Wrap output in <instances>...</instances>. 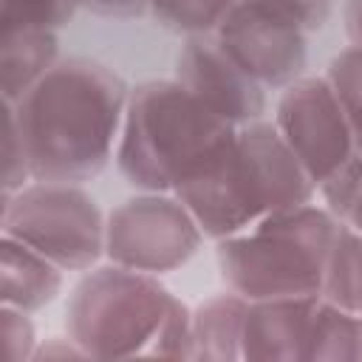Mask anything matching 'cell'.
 <instances>
[{
    "label": "cell",
    "mask_w": 362,
    "mask_h": 362,
    "mask_svg": "<svg viewBox=\"0 0 362 362\" xmlns=\"http://www.w3.org/2000/svg\"><path fill=\"white\" fill-rule=\"evenodd\" d=\"M130 90L90 59H62L6 113L17 124L34 181H88L105 170Z\"/></svg>",
    "instance_id": "6da1fadb"
},
{
    "label": "cell",
    "mask_w": 362,
    "mask_h": 362,
    "mask_svg": "<svg viewBox=\"0 0 362 362\" xmlns=\"http://www.w3.org/2000/svg\"><path fill=\"white\" fill-rule=\"evenodd\" d=\"M65 331L90 359H192V314L156 274L102 266L88 272L65 305Z\"/></svg>",
    "instance_id": "7a4b0ae2"
},
{
    "label": "cell",
    "mask_w": 362,
    "mask_h": 362,
    "mask_svg": "<svg viewBox=\"0 0 362 362\" xmlns=\"http://www.w3.org/2000/svg\"><path fill=\"white\" fill-rule=\"evenodd\" d=\"M314 189L277 127L257 119L240 124L218 156L187 178L175 195L189 206L204 235L221 240L266 215L308 204Z\"/></svg>",
    "instance_id": "3957f363"
},
{
    "label": "cell",
    "mask_w": 362,
    "mask_h": 362,
    "mask_svg": "<svg viewBox=\"0 0 362 362\" xmlns=\"http://www.w3.org/2000/svg\"><path fill=\"white\" fill-rule=\"evenodd\" d=\"M235 130L178 79L141 82L127 96L119 170L144 192H175L218 156Z\"/></svg>",
    "instance_id": "277c9868"
},
{
    "label": "cell",
    "mask_w": 362,
    "mask_h": 362,
    "mask_svg": "<svg viewBox=\"0 0 362 362\" xmlns=\"http://www.w3.org/2000/svg\"><path fill=\"white\" fill-rule=\"evenodd\" d=\"M339 221L328 206L300 204L218 240V269L229 291L246 300L311 297L322 288L325 260Z\"/></svg>",
    "instance_id": "5b68a950"
},
{
    "label": "cell",
    "mask_w": 362,
    "mask_h": 362,
    "mask_svg": "<svg viewBox=\"0 0 362 362\" xmlns=\"http://www.w3.org/2000/svg\"><path fill=\"white\" fill-rule=\"evenodd\" d=\"M0 226L62 272H88L105 255V218L74 181H34L3 195Z\"/></svg>",
    "instance_id": "8992f818"
},
{
    "label": "cell",
    "mask_w": 362,
    "mask_h": 362,
    "mask_svg": "<svg viewBox=\"0 0 362 362\" xmlns=\"http://www.w3.org/2000/svg\"><path fill=\"white\" fill-rule=\"evenodd\" d=\"M201 238V223L175 192L127 198L105 221L107 260L156 277L184 266L198 252Z\"/></svg>",
    "instance_id": "52a82bcc"
},
{
    "label": "cell",
    "mask_w": 362,
    "mask_h": 362,
    "mask_svg": "<svg viewBox=\"0 0 362 362\" xmlns=\"http://www.w3.org/2000/svg\"><path fill=\"white\" fill-rule=\"evenodd\" d=\"M274 127L317 189L356 150L354 127L328 76H300L286 85Z\"/></svg>",
    "instance_id": "ba28073f"
},
{
    "label": "cell",
    "mask_w": 362,
    "mask_h": 362,
    "mask_svg": "<svg viewBox=\"0 0 362 362\" xmlns=\"http://www.w3.org/2000/svg\"><path fill=\"white\" fill-rule=\"evenodd\" d=\"M215 40L263 88H286L305 68V31L260 0H238Z\"/></svg>",
    "instance_id": "9c48e42d"
},
{
    "label": "cell",
    "mask_w": 362,
    "mask_h": 362,
    "mask_svg": "<svg viewBox=\"0 0 362 362\" xmlns=\"http://www.w3.org/2000/svg\"><path fill=\"white\" fill-rule=\"evenodd\" d=\"M175 79L235 127L257 122L266 107L263 85L255 82L221 48V42L206 34L187 40V45L178 54Z\"/></svg>",
    "instance_id": "30bf717a"
},
{
    "label": "cell",
    "mask_w": 362,
    "mask_h": 362,
    "mask_svg": "<svg viewBox=\"0 0 362 362\" xmlns=\"http://www.w3.org/2000/svg\"><path fill=\"white\" fill-rule=\"evenodd\" d=\"M317 300H320V294L249 300L240 359H252V362H297V359H303Z\"/></svg>",
    "instance_id": "8fae6325"
},
{
    "label": "cell",
    "mask_w": 362,
    "mask_h": 362,
    "mask_svg": "<svg viewBox=\"0 0 362 362\" xmlns=\"http://www.w3.org/2000/svg\"><path fill=\"white\" fill-rule=\"evenodd\" d=\"M62 288V269L37 249L3 235L0 240V297L3 305L40 311Z\"/></svg>",
    "instance_id": "7c38bea8"
},
{
    "label": "cell",
    "mask_w": 362,
    "mask_h": 362,
    "mask_svg": "<svg viewBox=\"0 0 362 362\" xmlns=\"http://www.w3.org/2000/svg\"><path fill=\"white\" fill-rule=\"evenodd\" d=\"M54 65H57V34L51 28H31V25L0 28V90L6 105H14Z\"/></svg>",
    "instance_id": "4fadbf2b"
},
{
    "label": "cell",
    "mask_w": 362,
    "mask_h": 362,
    "mask_svg": "<svg viewBox=\"0 0 362 362\" xmlns=\"http://www.w3.org/2000/svg\"><path fill=\"white\" fill-rule=\"evenodd\" d=\"M249 300L229 291L204 300L192 311V359H240Z\"/></svg>",
    "instance_id": "5bb4252c"
},
{
    "label": "cell",
    "mask_w": 362,
    "mask_h": 362,
    "mask_svg": "<svg viewBox=\"0 0 362 362\" xmlns=\"http://www.w3.org/2000/svg\"><path fill=\"white\" fill-rule=\"evenodd\" d=\"M303 362H362V314L317 300Z\"/></svg>",
    "instance_id": "9a60e30c"
},
{
    "label": "cell",
    "mask_w": 362,
    "mask_h": 362,
    "mask_svg": "<svg viewBox=\"0 0 362 362\" xmlns=\"http://www.w3.org/2000/svg\"><path fill=\"white\" fill-rule=\"evenodd\" d=\"M320 297L337 308L362 314V235L342 221L328 249Z\"/></svg>",
    "instance_id": "2e32d148"
},
{
    "label": "cell",
    "mask_w": 362,
    "mask_h": 362,
    "mask_svg": "<svg viewBox=\"0 0 362 362\" xmlns=\"http://www.w3.org/2000/svg\"><path fill=\"white\" fill-rule=\"evenodd\" d=\"M235 3L238 0H150V11L161 25L198 37L215 31Z\"/></svg>",
    "instance_id": "e0dca14e"
},
{
    "label": "cell",
    "mask_w": 362,
    "mask_h": 362,
    "mask_svg": "<svg viewBox=\"0 0 362 362\" xmlns=\"http://www.w3.org/2000/svg\"><path fill=\"white\" fill-rule=\"evenodd\" d=\"M331 215L362 235V144L348 156V161L320 187Z\"/></svg>",
    "instance_id": "ac0fdd59"
},
{
    "label": "cell",
    "mask_w": 362,
    "mask_h": 362,
    "mask_svg": "<svg viewBox=\"0 0 362 362\" xmlns=\"http://www.w3.org/2000/svg\"><path fill=\"white\" fill-rule=\"evenodd\" d=\"M328 82L342 102V110L354 127L356 144H362V48L359 45H351L331 59Z\"/></svg>",
    "instance_id": "d6986e66"
},
{
    "label": "cell",
    "mask_w": 362,
    "mask_h": 362,
    "mask_svg": "<svg viewBox=\"0 0 362 362\" xmlns=\"http://www.w3.org/2000/svg\"><path fill=\"white\" fill-rule=\"evenodd\" d=\"M79 0H3L0 28L3 25H31L57 31L71 20Z\"/></svg>",
    "instance_id": "ffe728a7"
},
{
    "label": "cell",
    "mask_w": 362,
    "mask_h": 362,
    "mask_svg": "<svg viewBox=\"0 0 362 362\" xmlns=\"http://www.w3.org/2000/svg\"><path fill=\"white\" fill-rule=\"evenodd\" d=\"M0 317H3L6 356H8L11 362L34 359V354H37V337H34V325H31V320H28V311L3 305Z\"/></svg>",
    "instance_id": "44dd1931"
},
{
    "label": "cell",
    "mask_w": 362,
    "mask_h": 362,
    "mask_svg": "<svg viewBox=\"0 0 362 362\" xmlns=\"http://www.w3.org/2000/svg\"><path fill=\"white\" fill-rule=\"evenodd\" d=\"M3 156H6V164H3V195H11V192L23 189L25 181L31 178V167H28V158H25V150H23V141H20V133H17V124L11 122V116H6Z\"/></svg>",
    "instance_id": "7402d4cb"
},
{
    "label": "cell",
    "mask_w": 362,
    "mask_h": 362,
    "mask_svg": "<svg viewBox=\"0 0 362 362\" xmlns=\"http://www.w3.org/2000/svg\"><path fill=\"white\" fill-rule=\"evenodd\" d=\"M260 3L274 8L303 31H317L331 17V0H260Z\"/></svg>",
    "instance_id": "603a6c76"
},
{
    "label": "cell",
    "mask_w": 362,
    "mask_h": 362,
    "mask_svg": "<svg viewBox=\"0 0 362 362\" xmlns=\"http://www.w3.org/2000/svg\"><path fill=\"white\" fill-rule=\"evenodd\" d=\"M79 6L102 17H139L150 8V0H79Z\"/></svg>",
    "instance_id": "cb8c5ba5"
},
{
    "label": "cell",
    "mask_w": 362,
    "mask_h": 362,
    "mask_svg": "<svg viewBox=\"0 0 362 362\" xmlns=\"http://www.w3.org/2000/svg\"><path fill=\"white\" fill-rule=\"evenodd\" d=\"M345 31L354 45L362 48V0H348L345 6Z\"/></svg>",
    "instance_id": "d4e9b609"
}]
</instances>
